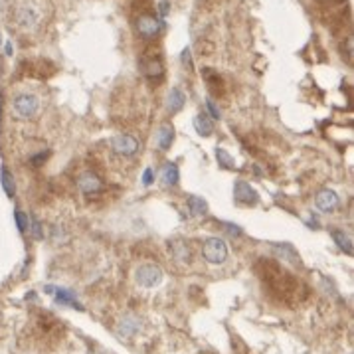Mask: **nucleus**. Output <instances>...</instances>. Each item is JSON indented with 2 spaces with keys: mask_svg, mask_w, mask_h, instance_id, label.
<instances>
[{
  "mask_svg": "<svg viewBox=\"0 0 354 354\" xmlns=\"http://www.w3.org/2000/svg\"><path fill=\"white\" fill-rule=\"evenodd\" d=\"M202 253L206 257L208 263H214V266H220L228 259V246L224 240L220 238H208L204 242V248H202Z\"/></svg>",
  "mask_w": 354,
  "mask_h": 354,
  "instance_id": "1",
  "label": "nucleus"
},
{
  "mask_svg": "<svg viewBox=\"0 0 354 354\" xmlns=\"http://www.w3.org/2000/svg\"><path fill=\"white\" fill-rule=\"evenodd\" d=\"M40 109V99L32 95V93H22L16 95L14 101H12V111L16 113L20 119H30L34 117Z\"/></svg>",
  "mask_w": 354,
  "mask_h": 354,
  "instance_id": "2",
  "label": "nucleus"
},
{
  "mask_svg": "<svg viewBox=\"0 0 354 354\" xmlns=\"http://www.w3.org/2000/svg\"><path fill=\"white\" fill-rule=\"evenodd\" d=\"M162 281V269L155 263H144L137 269V283L142 287H157Z\"/></svg>",
  "mask_w": 354,
  "mask_h": 354,
  "instance_id": "3",
  "label": "nucleus"
},
{
  "mask_svg": "<svg viewBox=\"0 0 354 354\" xmlns=\"http://www.w3.org/2000/svg\"><path fill=\"white\" fill-rule=\"evenodd\" d=\"M111 146H113V151L117 153V155H121V157H133L137 151H139V141L135 139V137H131V135H117L113 141H111Z\"/></svg>",
  "mask_w": 354,
  "mask_h": 354,
  "instance_id": "4",
  "label": "nucleus"
},
{
  "mask_svg": "<svg viewBox=\"0 0 354 354\" xmlns=\"http://www.w3.org/2000/svg\"><path fill=\"white\" fill-rule=\"evenodd\" d=\"M141 331V320L139 317H135V315H125L123 319L117 322V327H115V333H117V337L121 338V340H129V338H133L137 333Z\"/></svg>",
  "mask_w": 354,
  "mask_h": 354,
  "instance_id": "5",
  "label": "nucleus"
},
{
  "mask_svg": "<svg viewBox=\"0 0 354 354\" xmlns=\"http://www.w3.org/2000/svg\"><path fill=\"white\" fill-rule=\"evenodd\" d=\"M233 198L240 204H251V206L257 204V200H259L257 192L249 186L248 182H244V180H238L235 182V186H233Z\"/></svg>",
  "mask_w": 354,
  "mask_h": 354,
  "instance_id": "6",
  "label": "nucleus"
},
{
  "mask_svg": "<svg viewBox=\"0 0 354 354\" xmlns=\"http://www.w3.org/2000/svg\"><path fill=\"white\" fill-rule=\"evenodd\" d=\"M160 28H162V22L151 14H144L137 20V30L142 38H155L160 32Z\"/></svg>",
  "mask_w": 354,
  "mask_h": 354,
  "instance_id": "7",
  "label": "nucleus"
},
{
  "mask_svg": "<svg viewBox=\"0 0 354 354\" xmlns=\"http://www.w3.org/2000/svg\"><path fill=\"white\" fill-rule=\"evenodd\" d=\"M44 291H46L48 295H53V297H55V301L62 303V305H70V307H75V309H83V307H81V305L77 303L75 295H73V291H70V289L46 285V287H44Z\"/></svg>",
  "mask_w": 354,
  "mask_h": 354,
  "instance_id": "8",
  "label": "nucleus"
},
{
  "mask_svg": "<svg viewBox=\"0 0 354 354\" xmlns=\"http://www.w3.org/2000/svg\"><path fill=\"white\" fill-rule=\"evenodd\" d=\"M36 22H38V12H36L32 6H18L16 8V24L24 30H30L34 28Z\"/></svg>",
  "mask_w": 354,
  "mask_h": 354,
  "instance_id": "9",
  "label": "nucleus"
},
{
  "mask_svg": "<svg viewBox=\"0 0 354 354\" xmlns=\"http://www.w3.org/2000/svg\"><path fill=\"white\" fill-rule=\"evenodd\" d=\"M77 186H79V190L85 192V194H95V192H99V190L103 188V182H101V178L97 176V174L85 172V174L79 176Z\"/></svg>",
  "mask_w": 354,
  "mask_h": 354,
  "instance_id": "10",
  "label": "nucleus"
},
{
  "mask_svg": "<svg viewBox=\"0 0 354 354\" xmlns=\"http://www.w3.org/2000/svg\"><path fill=\"white\" fill-rule=\"evenodd\" d=\"M315 204L320 212H333L338 206V196L335 190H320L317 198H315Z\"/></svg>",
  "mask_w": 354,
  "mask_h": 354,
  "instance_id": "11",
  "label": "nucleus"
},
{
  "mask_svg": "<svg viewBox=\"0 0 354 354\" xmlns=\"http://www.w3.org/2000/svg\"><path fill=\"white\" fill-rule=\"evenodd\" d=\"M160 180H162V186L170 188V186H176L178 180H180V172H178V166L172 162H166L160 170Z\"/></svg>",
  "mask_w": 354,
  "mask_h": 354,
  "instance_id": "12",
  "label": "nucleus"
},
{
  "mask_svg": "<svg viewBox=\"0 0 354 354\" xmlns=\"http://www.w3.org/2000/svg\"><path fill=\"white\" fill-rule=\"evenodd\" d=\"M194 129H196V133H200V135H204V137H210L214 133V123H212V119L206 115V113H198L194 117Z\"/></svg>",
  "mask_w": 354,
  "mask_h": 354,
  "instance_id": "13",
  "label": "nucleus"
},
{
  "mask_svg": "<svg viewBox=\"0 0 354 354\" xmlns=\"http://www.w3.org/2000/svg\"><path fill=\"white\" fill-rule=\"evenodd\" d=\"M166 101H168V103H166L168 111H170V113H178V111L184 107V103H186V95H184L178 87H172L170 89V93H168V99H166Z\"/></svg>",
  "mask_w": 354,
  "mask_h": 354,
  "instance_id": "14",
  "label": "nucleus"
},
{
  "mask_svg": "<svg viewBox=\"0 0 354 354\" xmlns=\"http://www.w3.org/2000/svg\"><path fill=\"white\" fill-rule=\"evenodd\" d=\"M172 139H174V131L170 125H162L157 133V144H159L160 151H168L170 144H172Z\"/></svg>",
  "mask_w": 354,
  "mask_h": 354,
  "instance_id": "15",
  "label": "nucleus"
},
{
  "mask_svg": "<svg viewBox=\"0 0 354 354\" xmlns=\"http://www.w3.org/2000/svg\"><path fill=\"white\" fill-rule=\"evenodd\" d=\"M141 70L146 77H160V75H162V64H160L159 60H155V57H151V60L142 57Z\"/></svg>",
  "mask_w": 354,
  "mask_h": 354,
  "instance_id": "16",
  "label": "nucleus"
},
{
  "mask_svg": "<svg viewBox=\"0 0 354 354\" xmlns=\"http://www.w3.org/2000/svg\"><path fill=\"white\" fill-rule=\"evenodd\" d=\"M273 249H275V253H277L281 259H287V261H291V263H297V261H299V255H297V251H295V248H293L291 244H275Z\"/></svg>",
  "mask_w": 354,
  "mask_h": 354,
  "instance_id": "17",
  "label": "nucleus"
},
{
  "mask_svg": "<svg viewBox=\"0 0 354 354\" xmlns=\"http://www.w3.org/2000/svg\"><path fill=\"white\" fill-rule=\"evenodd\" d=\"M0 184H2V188H4V192L6 196H14L16 192V184H14V176H12V172L6 168V166H2L0 168Z\"/></svg>",
  "mask_w": 354,
  "mask_h": 354,
  "instance_id": "18",
  "label": "nucleus"
},
{
  "mask_svg": "<svg viewBox=\"0 0 354 354\" xmlns=\"http://www.w3.org/2000/svg\"><path fill=\"white\" fill-rule=\"evenodd\" d=\"M188 208H190V212L194 214V216H204V214L208 212V204L200 196H190L188 198Z\"/></svg>",
  "mask_w": 354,
  "mask_h": 354,
  "instance_id": "19",
  "label": "nucleus"
},
{
  "mask_svg": "<svg viewBox=\"0 0 354 354\" xmlns=\"http://www.w3.org/2000/svg\"><path fill=\"white\" fill-rule=\"evenodd\" d=\"M333 240L337 242V246L342 249V251H346L348 255H352V240H350V238H348L344 231L335 230V231H333Z\"/></svg>",
  "mask_w": 354,
  "mask_h": 354,
  "instance_id": "20",
  "label": "nucleus"
},
{
  "mask_svg": "<svg viewBox=\"0 0 354 354\" xmlns=\"http://www.w3.org/2000/svg\"><path fill=\"white\" fill-rule=\"evenodd\" d=\"M216 159H218V164H222V166L228 168V170H233V168H235V160H233V157H231L226 149H222V146L216 149Z\"/></svg>",
  "mask_w": 354,
  "mask_h": 354,
  "instance_id": "21",
  "label": "nucleus"
},
{
  "mask_svg": "<svg viewBox=\"0 0 354 354\" xmlns=\"http://www.w3.org/2000/svg\"><path fill=\"white\" fill-rule=\"evenodd\" d=\"M172 253H174V257L176 259H190V249H188V246L184 244V242H174L172 244Z\"/></svg>",
  "mask_w": 354,
  "mask_h": 354,
  "instance_id": "22",
  "label": "nucleus"
},
{
  "mask_svg": "<svg viewBox=\"0 0 354 354\" xmlns=\"http://www.w3.org/2000/svg\"><path fill=\"white\" fill-rule=\"evenodd\" d=\"M28 231H30V235L34 238V240H44V228H42V224L32 218L30 220V224H28Z\"/></svg>",
  "mask_w": 354,
  "mask_h": 354,
  "instance_id": "23",
  "label": "nucleus"
},
{
  "mask_svg": "<svg viewBox=\"0 0 354 354\" xmlns=\"http://www.w3.org/2000/svg\"><path fill=\"white\" fill-rule=\"evenodd\" d=\"M14 220H16V226H18V230H20V231L28 230V218L24 216V212H22L20 208H16V210H14Z\"/></svg>",
  "mask_w": 354,
  "mask_h": 354,
  "instance_id": "24",
  "label": "nucleus"
},
{
  "mask_svg": "<svg viewBox=\"0 0 354 354\" xmlns=\"http://www.w3.org/2000/svg\"><path fill=\"white\" fill-rule=\"evenodd\" d=\"M180 60H182V64H184L186 70H192V68H194V64H192V55H190V48H184V50H182Z\"/></svg>",
  "mask_w": 354,
  "mask_h": 354,
  "instance_id": "25",
  "label": "nucleus"
},
{
  "mask_svg": "<svg viewBox=\"0 0 354 354\" xmlns=\"http://www.w3.org/2000/svg\"><path fill=\"white\" fill-rule=\"evenodd\" d=\"M153 180H155V170H153V168H146L144 174H142V184H144V186H151Z\"/></svg>",
  "mask_w": 354,
  "mask_h": 354,
  "instance_id": "26",
  "label": "nucleus"
},
{
  "mask_svg": "<svg viewBox=\"0 0 354 354\" xmlns=\"http://www.w3.org/2000/svg\"><path fill=\"white\" fill-rule=\"evenodd\" d=\"M206 105H208V111H210V115H212L214 119H220V109L216 107V103H214L212 99H208Z\"/></svg>",
  "mask_w": 354,
  "mask_h": 354,
  "instance_id": "27",
  "label": "nucleus"
},
{
  "mask_svg": "<svg viewBox=\"0 0 354 354\" xmlns=\"http://www.w3.org/2000/svg\"><path fill=\"white\" fill-rule=\"evenodd\" d=\"M224 226H226L224 230L228 231L230 235H242V230H240V228H238L235 224H224Z\"/></svg>",
  "mask_w": 354,
  "mask_h": 354,
  "instance_id": "28",
  "label": "nucleus"
},
{
  "mask_svg": "<svg viewBox=\"0 0 354 354\" xmlns=\"http://www.w3.org/2000/svg\"><path fill=\"white\" fill-rule=\"evenodd\" d=\"M160 16H166L168 14V2L166 0H160Z\"/></svg>",
  "mask_w": 354,
  "mask_h": 354,
  "instance_id": "29",
  "label": "nucleus"
},
{
  "mask_svg": "<svg viewBox=\"0 0 354 354\" xmlns=\"http://www.w3.org/2000/svg\"><path fill=\"white\" fill-rule=\"evenodd\" d=\"M6 8H8V0H0V14H2Z\"/></svg>",
  "mask_w": 354,
  "mask_h": 354,
  "instance_id": "30",
  "label": "nucleus"
},
{
  "mask_svg": "<svg viewBox=\"0 0 354 354\" xmlns=\"http://www.w3.org/2000/svg\"><path fill=\"white\" fill-rule=\"evenodd\" d=\"M6 55H12V42H6Z\"/></svg>",
  "mask_w": 354,
  "mask_h": 354,
  "instance_id": "31",
  "label": "nucleus"
},
{
  "mask_svg": "<svg viewBox=\"0 0 354 354\" xmlns=\"http://www.w3.org/2000/svg\"><path fill=\"white\" fill-rule=\"evenodd\" d=\"M0 44H2V38H0Z\"/></svg>",
  "mask_w": 354,
  "mask_h": 354,
  "instance_id": "32",
  "label": "nucleus"
}]
</instances>
